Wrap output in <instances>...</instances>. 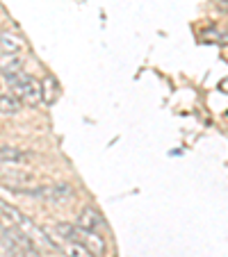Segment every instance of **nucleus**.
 <instances>
[{
  "label": "nucleus",
  "instance_id": "obj_1",
  "mask_svg": "<svg viewBox=\"0 0 228 257\" xmlns=\"http://www.w3.org/2000/svg\"><path fill=\"white\" fill-rule=\"evenodd\" d=\"M16 194L37 198L41 203L64 205L73 198V187L68 182H50V185H34V187H14Z\"/></svg>",
  "mask_w": 228,
  "mask_h": 257
},
{
  "label": "nucleus",
  "instance_id": "obj_2",
  "mask_svg": "<svg viewBox=\"0 0 228 257\" xmlns=\"http://www.w3.org/2000/svg\"><path fill=\"white\" fill-rule=\"evenodd\" d=\"M5 80L10 82L12 91H14V96L19 98L21 102H25V105H39V102H44V87L34 78H30L25 73L7 71Z\"/></svg>",
  "mask_w": 228,
  "mask_h": 257
},
{
  "label": "nucleus",
  "instance_id": "obj_3",
  "mask_svg": "<svg viewBox=\"0 0 228 257\" xmlns=\"http://www.w3.org/2000/svg\"><path fill=\"white\" fill-rule=\"evenodd\" d=\"M25 48V41H23V37L21 34H16V32H0V50L5 55H19L21 50Z\"/></svg>",
  "mask_w": 228,
  "mask_h": 257
},
{
  "label": "nucleus",
  "instance_id": "obj_4",
  "mask_svg": "<svg viewBox=\"0 0 228 257\" xmlns=\"http://www.w3.org/2000/svg\"><path fill=\"white\" fill-rule=\"evenodd\" d=\"M78 225L85 228V230H101V228H105V221H103V216H101L98 209L85 207L78 216Z\"/></svg>",
  "mask_w": 228,
  "mask_h": 257
},
{
  "label": "nucleus",
  "instance_id": "obj_5",
  "mask_svg": "<svg viewBox=\"0 0 228 257\" xmlns=\"http://www.w3.org/2000/svg\"><path fill=\"white\" fill-rule=\"evenodd\" d=\"M28 160V153L19 151L14 146H0V164H25Z\"/></svg>",
  "mask_w": 228,
  "mask_h": 257
},
{
  "label": "nucleus",
  "instance_id": "obj_6",
  "mask_svg": "<svg viewBox=\"0 0 228 257\" xmlns=\"http://www.w3.org/2000/svg\"><path fill=\"white\" fill-rule=\"evenodd\" d=\"M21 112V100L10 93H0V114L3 116H14Z\"/></svg>",
  "mask_w": 228,
  "mask_h": 257
},
{
  "label": "nucleus",
  "instance_id": "obj_7",
  "mask_svg": "<svg viewBox=\"0 0 228 257\" xmlns=\"http://www.w3.org/2000/svg\"><path fill=\"white\" fill-rule=\"evenodd\" d=\"M59 248L64 250L66 257H83V252H87V248L78 241H64V243H59Z\"/></svg>",
  "mask_w": 228,
  "mask_h": 257
},
{
  "label": "nucleus",
  "instance_id": "obj_8",
  "mask_svg": "<svg viewBox=\"0 0 228 257\" xmlns=\"http://www.w3.org/2000/svg\"><path fill=\"white\" fill-rule=\"evenodd\" d=\"M219 87H221V91H226V93H228V78H226V80H221V84H219Z\"/></svg>",
  "mask_w": 228,
  "mask_h": 257
}]
</instances>
